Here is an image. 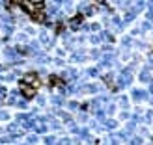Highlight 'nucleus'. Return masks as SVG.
Wrapping results in <instances>:
<instances>
[{
	"mask_svg": "<svg viewBox=\"0 0 153 145\" xmlns=\"http://www.w3.org/2000/svg\"><path fill=\"white\" fill-rule=\"evenodd\" d=\"M11 4H17L22 11L30 15V19H32V21H37V22H43L45 21V11H47V4H45V2H28V0H19V2H11Z\"/></svg>",
	"mask_w": 153,
	"mask_h": 145,
	"instance_id": "f257e3e1",
	"label": "nucleus"
},
{
	"mask_svg": "<svg viewBox=\"0 0 153 145\" xmlns=\"http://www.w3.org/2000/svg\"><path fill=\"white\" fill-rule=\"evenodd\" d=\"M39 86H41V82H39V76H37L36 73H26V74L21 78V82H19L21 93L25 95L26 99H32V97L37 93Z\"/></svg>",
	"mask_w": 153,
	"mask_h": 145,
	"instance_id": "f03ea898",
	"label": "nucleus"
}]
</instances>
